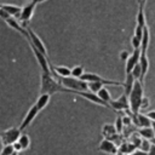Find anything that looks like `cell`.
Here are the masks:
<instances>
[{
    "mask_svg": "<svg viewBox=\"0 0 155 155\" xmlns=\"http://www.w3.org/2000/svg\"><path fill=\"white\" fill-rule=\"evenodd\" d=\"M57 92H68L71 93L68 88L63 87L61 82L56 81L52 76V74L41 73L40 76V94H50L53 96Z\"/></svg>",
    "mask_w": 155,
    "mask_h": 155,
    "instance_id": "1",
    "label": "cell"
},
{
    "mask_svg": "<svg viewBox=\"0 0 155 155\" xmlns=\"http://www.w3.org/2000/svg\"><path fill=\"white\" fill-rule=\"evenodd\" d=\"M128 97V103H130V110L132 114H137L139 113L140 110V103H142V99L144 97V93H143V84L138 80L134 81L133 84V87L130 92V94L127 96Z\"/></svg>",
    "mask_w": 155,
    "mask_h": 155,
    "instance_id": "2",
    "label": "cell"
},
{
    "mask_svg": "<svg viewBox=\"0 0 155 155\" xmlns=\"http://www.w3.org/2000/svg\"><path fill=\"white\" fill-rule=\"evenodd\" d=\"M59 82L63 87L68 88L71 93H76V92H84V91H88V84L81 79H76L73 76L69 78H59Z\"/></svg>",
    "mask_w": 155,
    "mask_h": 155,
    "instance_id": "3",
    "label": "cell"
},
{
    "mask_svg": "<svg viewBox=\"0 0 155 155\" xmlns=\"http://www.w3.org/2000/svg\"><path fill=\"white\" fill-rule=\"evenodd\" d=\"M21 136V130L18 127H11L2 132H0V143L2 147L5 145H12L18 140Z\"/></svg>",
    "mask_w": 155,
    "mask_h": 155,
    "instance_id": "4",
    "label": "cell"
},
{
    "mask_svg": "<svg viewBox=\"0 0 155 155\" xmlns=\"http://www.w3.org/2000/svg\"><path fill=\"white\" fill-rule=\"evenodd\" d=\"M80 79L86 81V82H102L105 86H110V85L111 86H122V84H124V82H120V81H114V80L105 79V78H103L98 74H94V73H84Z\"/></svg>",
    "mask_w": 155,
    "mask_h": 155,
    "instance_id": "5",
    "label": "cell"
},
{
    "mask_svg": "<svg viewBox=\"0 0 155 155\" xmlns=\"http://www.w3.org/2000/svg\"><path fill=\"white\" fill-rule=\"evenodd\" d=\"M24 28L27 29V31H28V35H29L28 42H29L31 46H34L36 50H39V51H40L42 54L47 56V50H46V46H45V44L42 42V40L39 38V35H36V34L33 31V29H31L30 27H27V25H24Z\"/></svg>",
    "mask_w": 155,
    "mask_h": 155,
    "instance_id": "6",
    "label": "cell"
},
{
    "mask_svg": "<svg viewBox=\"0 0 155 155\" xmlns=\"http://www.w3.org/2000/svg\"><path fill=\"white\" fill-rule=\"evenodd\" d=\"M31 46V45H30ZM31 50H33V53L41 68V73H46V74H51V70H50V62H48V58L47 56L42 54L39 50H36L34 46H31Z\"/></svg>",
    "mask_w": 155,
    "mask_h": 155,
    "instance_id": "7",
    "label": "cell"
},
{
    "mask_svg": "<svg viewBox=\"0 0 155 155\" xmlns=\"http://www.w3.org/2000/svg\"><path fill=\"white\" fill-rule=\"evenodd\" d=\"M40 111L38 110V108L35 107V105H31L30 108H29V110L27 111V114L24 115V117H23V120H22V122H21V125H19V130H21V132L22 131H24L33 121H34V119L38 116V114H39Z\"/></svg>",
    "mask_w": 155,
    "mask_h": 155,
    "instance_id": "8",
    "label": "cell"
},
{
    "mask_svg": "<svg viewBox=\"0 0 155 155\" xmlns=\"http://www.w3.org/2000/svg\"><path fill=\"white\" fill-rule=\"evenodd\" d=\"M139 57H140V48L133 50V52L128 56V58L126 59V63H125V73L126 74H131L132 69L139 62Z\"/></svg>",
    "mask_w": 155,
    "mask_h": 155,
    "instance_id": "9",
    "label": "cell"
},
{
    "mask_svg": "<svg viewBox=\"0 0 155 155\" xmlns=\"http://www.w3.org/2000/svg\"><path fill=\"white\" fill-rule=\"evenodd\" d=\"M110 108L115 110H128L130 109V103H128V97L124 93L121 94L117 99H111L109 102Z\"/></svg>",
    "mask_w": 155,
    "mask_h": 155,
    "instance_id": "10",
    "label": "cell"
},
{
    "mask_svg": "<svg viewBox=\"0 0 155 155\" xmlns=\"http://www.w3.org/2000/svg\"><path fill=\"white\" fill-rule=\"evenodd\" d=\"M98 150L102 151V153H105V154L116 155V154H117V145H116L113 140H110V139H108V138H104V139L99 143Z\"/></svg>",
    "mask_w": 155,
    "mask_h": 155,
    "instance_id": "11",
    "label": "cell"
},
{
    "mask_svg": "<svg viewBox=\"0 0 155 155\" xmlns=\"http://www.w3.org/2000/svg\"><path fill=\"white\" fill-rule=\"evenodd\" d=\"M35 6H36V4H35L33 0L29 1L27 5H24V6L22 7V12H21V16H19V21L23 22V23L30 21V18H31L33 15H34Z\"/></svg>",
    "mask_w": 155,
    "mask_h": 155,
    "instance_id": "12",
    "label": "cell"
},
{
    "mask_svg": "<svg viewBox=\"0 0 155 155\" xmlns=\"http://www.w3.org/2000/svg\"><path fill=\"white\" fill-rule=\"evenodd\" d=\"M75 94H78V96H80V97H82V98H85V99H87V101H90V102H92V103H94V104H98V105H102V107H107V108H110V105L108 104V103H105V102H103L96 93H92V92H90V91H84V92H76Z\"/></svg>",
    "mask_w": 155,
    "mask_h": 155,
    "instance_id": "13",
    "label": "cell"
},
{
    "mask_svg": "<svg viewBox=\"0 0 155 155\" xmlns=\"http://www.w3.org/2000/svg\"><path fill=\"white\" fill-rule=\"evenodd\" d=\"M50 70L52 71L51 74L58 75L61 78H69L71 76V69L65 65H53L50 63Z\"/></svg>",
    "mask_w": 155,
    "mask_h": 155,
    "instance_id": "14",
    "label": "cell"
},
{
    "mask_svg": "<svg viewBox=\"0 0 155 155\" xmlns=\"http://www.w3.org/2000/svg\"><path fill=\"white\" fill-rule=\"evenodd\" d=\"M0 8L4 10L10 17L19 19V16H21V12H22V7L16 6V5H11V4H0Z\"/></svg>",
    "mask_w": 155,
    "mask_h": 155,
    "instance_id": "15",
    "label": "cell"
},
{
    "mask_svg": "<svg viewBox=\"0 0 155 155\" xmlns=\"http://www.w3.org/2000/svg\"><path fill=\"white\" fill-rule=\"evenodd\" d=\"M50 99H51V96L50 94H39L36 102H35V107L38 108L39 111H41L42 109H45L47 107V104L50 103Z\"/></svg>",
    "mask_w": 155,
    "mask_h": 155,
    "instance_id": "16",
    "label": "cell"
},
{
    "mask_svg": "<svg viewBox=\"0 0 155 155\" xmlns=\"http://www.w3.org/2000/svg\"><path fill=\"white\" fill-rule=\"evenodd\" d=\"M136 19H137V24H136V25H139V27H142V28H144V27L147 25V23H145V15H144V2H143V1L139 4L138 13H137Z\"/></svg>",
    "mask_w": 155,
    "mask_h": 155,
    "instance_id": "17",
    "label": "cell"
},
{
    "mask_svg": "<svg viewBox=\"0 0 155 155\" xmlns=\"http://www.w3.org/2000/svg\"><path fill=\"white\" fill-rule=\"evenodd\" d=\"M134 81H136V79L132 76V74H126L125 82L122 84V87H124V90H125V92H124V93H125L126 96H128V94H130V92H131V90H132V87H133Z\"/></svg>",
    "mask_w": 155,
    "mask_h": 155,
    "instance_id": "18",
    "label": "cell"
},
{
    "mask_svg": "<svg viewBox=\"0 0 155 155\" xmlns=\"http://www.w3.org/2000/svg\"><path fill=\"white\" fill-rule=\"evenodd\" d=\"M117 132H116V128H115V126L114 125H111V124H105V125H103V127H102V134L104 136V138H108V139H110L114 134H116Z\"/></svg>",
    "mask_w": 155,
    "mask_h": 155,
    "instance_id": "19",
    "label": "cell"
},
{
    "mask_svg": "<svg viewBox=\"0 0 155 155\" xmlns=\"http://www.w3.org/2000/svg\"><path fill=\"white\" fill-rule=\"evenodd\" d=\"M96 94H97L103 102H105V103H108V104H109V102L113 99V98H111V94H110V92H109V90H108L105 86H103Z\"/></svg>",
    "mask_w": 155,
    "mask_h": 155,
    "instance_id": "20",
    "label": "cell"
},
{
    "mask_svg": "<svg viewBox=\"0 0 155 155\" xmlns=\"http://www.w3.org/2000/svg\"><path fill=\"white\" fill-rule=\"evenodd\" d=\"M138 134L142 137V138H144V139H148V140H151L155 136H154V132H153V130H151V126L150 127H142V128H139L138 130Z\"/></svg>",
    "mask_w": 155,
    "mask_h": 155,
    "instance_id": "21",
    "label": "cell"
},
{
    "mask_svg": "<svg viewBox=\"0 0 155 155\" xmlns=\"http://www.w3.org/2000/svg\"><path fill=\"white\" fill-rule=\"evenodd\" d=\"M17 142L22 147V150H27L30 147V138H29V136L27 133H21V136H19Z\"/></svg>",
    "mask_w": 155,
    "mask_h": 155,
    "instance_id": "22",
    "label": "cell"
},
{
    "mask_svg": "<svg viewBox=\"0 0 155 155\" xmlns=\"http://www.w3.org/2000/svg\"><path fill=\"white\" fill-rule=\"evenodd\" d=\"M84 73H85V70H84V67L82 65H75L74 68H71V76L73 78L80 79Z\"/></svg>",
    "mask_w": 155,
    "mask_h": 155,
    "instance_id": "23",
    "label": "cell"
},
{
    "mask_svg": "<svg viewBox=\"0 0 155 155\" xmlns=\"http://www.w3.org/2000/svg\"><path fill=\"white\" fill-rule=\"evenodd\" d=\"M87 84H88V91L92 93H97L103 86H105L102 82H87Z\"/></svg>",
    "mask_w": 155,
    "mask_h": 155,
    "instance_id": "24",
    "label": "cell"
},
{
    "mask_svg": "<svg viewBox=\"0 0 155 155\" xmlns=\"http://www.w3.org/2000/svg\"><path fill=\"white\" fill-rule=\"evenodd\" d=\"M131 74H132V76H133L136 80L140 81V78H142V70H140V65H139V63L136 64V67L132 69Z\"/></svg>",
    "mask_w": 155,
    "mask_h": 155,
    "instance_id": "25",
    "label": "cell"
},
{
    "mask_svg": "<svg viewBox=\"0 0 155 155\" xmlns=\"http://www.w3.org/2000/svg\"><path fill=\"white\" fill-rule=\"evenodd\" d=\"M150 145H151V142H150V140L142 138L140 144H139V150H142V151H144V153H148L149 149H150Z\"/></svg>",
    "mask_w": 155,
    "mask_h": 155,
    "instance_id": "26",
    "label": "cell"
},
{
    "mask_svg": "<svg viewBox=\"0 0 155 155\" xmlns=\"http://www.w3.org/2000/svg\"><path fill=\"white\" fill-rule=\"evenodd\" d=\"M13 153H15L13 145H5V147H2V149L0 151V155H11Z\"/></svg>",
    "mask_w": 155,
    "mask_h": 155,
    "instance_id": "27",
    "label": "cell"
},
{
    "mask_svg": "<svg viewBox=\"0 0 155 155\" xmlns=\"http://www.w3.org/2000/svg\"><path fill=\"white\" fill-rule=\"evenodd\" d=\"M115 128H116V132L117 133H121V131H122V128H124V122H122V117L121 116H119L117 119H116V121H115Z\"/></svg>",
    "mask_w": 155,
    "mask_h": 155,
    "instance_id": "28",
    "label": "cell"
},
{
    "mask_svg": "<svg viewBox=\"0 0 155 155\" xmlns=\"http://www.w3.org/2000/svg\"><path fill=\"white\" fill-rule=\"evenodd\" d=\"M131 45H132L133 50L139 48V47H140V40H139V39H137V38L133 35V36L131 38Z\"/></svg>",
    "mask_w": 155,
    "mask_h": 155,
    "instance_id": "29",
    "label": "cell"
},
{
    "mask_svg": "<svg viewBox=\"0 0 155 155\" xmlns=\"http://www.w3.org/2000/svg\"><path fill=\"white\" fill-rule=\"evenodd\" d=\"M149 107V99L147 97H143L142 103H140V109H147Z\"/></svg>",
    "mask_w": 155,
    "mask_h": 155,
    "instance_id": "30",
    "label": "cell"
},
{
    "mask_svg": "<svg viewBox=\"0 0 155 155\" xmlns=\"http://www.w3.org/2000/svg\"><path fill=\"white\" fill-rule=\"evenodd\" d=\"M145 115L149 117V120H150L151 122H155V110H149Z\"/></svg>",
    "mask_w": 155,
    "mask_h": 155,
    "instance_id": "31",
    "label": "cell"
},
{
    "mask_svg": "<svg viewBox=\"0 0 155 155\" xmlns=\"http://www.w3.org/2000/svg\"><path fill=\"white\" fill-rule=\"evenodd\" d=\"M12 145H13V149H15V151H16V153H18V154H19V151H23V150H22V147L19 145V143H18V142L13 143Z\"/></svg>",
    "mask_w": 155,
    "mask_h": 155,
    "instance_id": "32",
    "label": "cell"
},
{
    "mask_svg": "<svg viewBox=\"0 0 155 155\" xmlns=\"http://www.w3.org/2000/svg\"><path fill=\"white\" fill-rule=\"evenodd\" d=\"M128 155H148V154L144 153V151H142V150H139V149H136V150H133L132 153H130Z\"/></svg>",
    "mask_w": 155,
    "mask_h": 155,
    "instance_id": "33",
    "label": "cell"
},
{
    "mask_svg": "<svg viewBox=\"0 0 155 155\" xmlns=\"http://www.w3.org/2000/svg\"><path fill=\"white\" fill-rule=\"evenodd\" d=\"M128 56H130V53H128L127 51H122V52L120 53V58H121L122 61H125V62H126V59L128 58Z\"/></svg>",
    "mask_w": 155,
    "mask_h": 155,
    "instance_id": "34",
    "label": "cell"
},
{
    "mask_svg": "<svg viewBox=\"0 0 155 155\" xmlns=\"http://www.w3.org/2000/svg\"><path fill=\"white\" fill-rule=\"evenodd\" d=\"M147 154H148V155H155V144H153V143H151L150 149H149V151H148Z\"/></svg>",
    "mask_w": 155,
    "mask_h": 155,
    "instance_id": "35",
    "label": "cell"
},
{
    "mask_svg": "<svg viewBox=\"0 0 155 155\" xmlns=\"http://www.w3.org/2000/svg\"><path fill=\"white\" fill-rule=\"evenodd\" d=\"M33 1H34V2H35V4L38 5V4H41V2H45L46 0H33Z\"/></svg>",
    "mask_w": 155,
    "mask_h": 155,
    "instance_id": "36",
    "label": "cell"
},
{
    "mask_svg": "<svg viewBox=\"0 0 155 155\" xmlns=\"http://www.w3.org/2000/svg\"><path fill=\"white\" fill-rule=\"evenodd\" d=\"M151 130H153L154 136H155V122H151Z\"/></svg>",
    "mask_w": 155,
    "mask_h": 155,
    "instance_id": "37",
    "label": "cell"
},
{
    "mask_svg": "<svg viewBox=\"0 0 155 155\" xmlns=\"http://www.w3.org/2000/svg\"><path fill=\"white\" fill-rule=\"evenodd\" d=\"M11 155H19V154H18V153H16V151H15V153H13V154H11Z\"/></svg>",
    "mask_w": 155,
    "mask_h": 155,
    "instance_id": "38",
    "label": "cell"
}]
</instances>
